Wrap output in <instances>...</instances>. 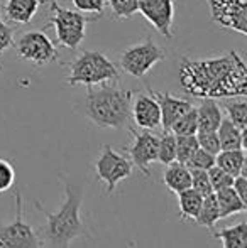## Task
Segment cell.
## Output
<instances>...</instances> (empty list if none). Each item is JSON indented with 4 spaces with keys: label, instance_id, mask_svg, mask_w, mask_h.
<instances>
[{
    "label": "cell",
    "instance_id": "836d02e7",
    "mask_svg": "<svg viewBox=\"0 0 247 248\" xmlns=\"http://www.w3.org/2000/svg\"><path fill=\"white\" fill-rule=\"evenodd\" d=\"M16 183V169L5 159H0V193H5Z\"/></svg>",
    "mask_w": 247,
    "mask_h": 248
},
{
    "label": "cell",
    "instance_id": "277c9868",
    "mask_svg": "<svg viewBox=\"0 0 247 248\" xmlns=\"http://www.w3.org/2000/svg\"><path fill=\"white\" fill-rule=\"evenodd\" d=\"M120 79L119 69L100 51H85L69 62L68 85L99 86L105 83H117Z\"/></svg>",
    "mask_w": 247,
    "mask_h": 248
},
{
    "label": "cell",
    "instance_id": "f546056e",
    "mask_svg": "<svg viewBox=\"0 0 247 248\" xmlns=\"http://www.w3.org/2000/svg\"><path fill=\"white\" fill-rule=\"evenodd\" d=\"M190 174H191V187H193L197 193H200L201 196H208V194L214 193L207 170L190 169Z\"/></svg>",
    "mask_w": 247,
    "mask_h": 248
},
{
    "label": "cell",
    "instance_id": "d4e9b609",
    "mask_svg": "<svg viewBox=\"0 0 247 248\" xmlns=\"http://www.w3.org/2000/svg\"><path fill=\"white\" fill-rule=\"evenodd\" d=\"M169 132H173L175 135H197V132H198L197 108L191 107L190 110L185 111V113L171 125Z\"/></svg>",
    "mask_w": 247,
    "mask_h": 248
},
{
    "label": "cell",
    "instance_id": "9a60e30c",
    "mask_svg": "<svg viewBox=\"0 0 247 248\" xmlns=\"http://www.w3.org/2000/svg\"><path fill=\"white\" fill-rule=\"evenodd\" d=\"M44 0H7L2 14L9 22L29 24L36 17L39 5Z\"/></svg>",
    "mask_w": 247,
    "mask_h": 248
},
{
    "label": "cell",
    "instance_id": "d6a6232c",
    "mask_svg": "<svg viewBox=\"0 0 247 248\" xmlns=\"http://www.w3.org/2000/svg\"><path fill=\"white\" fill-rule=\"evenodd\" d=\"M60 2V0H56ZM73 5L76 7L78 12L83 14H92V16H100L105 12V0H71Z\"/></svg>",
    "mask_w": 247,
    "mask_h": 248
},
{
    "label": "cell",
    "instance_id": "4fadbf2b",
    "mask_svg": "<svg viewBox=\"0 0 247 248\" xmlns=\"http://www.w3.org/2000/svg\"><path fill=\"white\" fill-rule=\"evenodd\" d=\"M131 118L134 120L135 127L141 130H156L161 127V110L151 93H139L132 98Z\"/></svg>",
    "mask_w": 247,
    "mask_h": 248
},
{
    "label": "cell",
    "instance_id": "5bb4252c",
    "mask_svg": "<svg viewBox=\"0 0 247 248\" xmlns=\"http://www.w3.org/2000/svg\"><path fill=\"white\" fill-rule=\"evenodd\" d=\"M148 92L151 93L152 96L156 98L159 105V110H161V127L163 130H169L171 125L181 117L185 111L190 110L193 107L190 100L185 98H176L173 96L171 93H163V92H156V90L149 88L148 86Z\"/></svg>",
    "mask_w": 247,
    "mask_h": 248
},
{
    "label": "cell",
    "instance_id": "30bf717a",
    "mask_svg": "<svg viewBox=\"0 0 247 248\" xmlns=\"http://www.w3.org/2000/svg\"><path fill=\"white\" fill-rule=\"evenodd\" d=\"M132 135V142L125 147V154L131 159L132 166L139 169V172L146 177L151 176V166L158 162V142L159 137L151 130H135L129 125Z\"/></svg>",
    "mask_w": 247,
    "mask_h": 248
},
{
    "label": "cell",
    "instance_id": "d6986e66",
    "mask_svg": "<svg viewBox=\"0 0 247 248\" xmlns=\"http://www.w3.org/2000/svg\"><path fill=\"white\" fill-rule=\"evenodd\" d=\"M217 135L220 142V150L246 149V132L239 130L229 118H222L217 128Z\"/></svg>",
    "mask_w": 247,
    "mask_h": 248
},
{
    "label": "cell",
    "instance_id": "8992f818",
    "mask_svg": "<svg viewBox=\"0 0 247 248\" xmlns=\"http://www.w3.org/2000/svg\"><path fill=\"white\" fill-rule=\"evenodd\" d=\"M14 47L22 61L33 62L34 66H48L60 61L54 43L44 31L34 29L20 34L19 39L14 41Z\"/></svg>",
    "mask_w": 247,
    "mask_h": 248
},
{
    "label": "cell",
    "instance_id": "2e32d148",
    "mask_svg": "<svg viewBox=\"0 0 247 248\" xmlns=\"http://www.w3.org/2000/svg\"><path fill=\"white\" fill-rule=\"evenodd\" d=\"M224 113L220 105L215 98H201V103L197 107L198 132H217Z\"/></svg>",
    "mask_w": 247,
    "mask_h": 248
},
{
    "label": "cell",
    "instance_id": "44dd1931",
    "mask_svg": "<svg viewBox=\"0 0 247 248\" xmlns=\"http://www.w3.org/2000/svg\"><path fill=\"white\" fill-rule=\"evenodd\" d=\"M214 236L222 242L224 248H247V225L241 221L237 225L215 230Z\"/></svg>",
    "mask_w": 247,
    "mask_h": 248
},
{
    "label": "cell",
    "instance_id": "1f68e13d",
    "mask_svg": "<svg viewBox=\"0 0 247 248\" xmlns=\"http://www.w3.org/2000/svg\"><path fill=\"white\" fill-rule=\"evenodd\" d=\"M197 142L198 147L214 154V155L220 152V142H218L217 132H197Z\"/></svg>",
    "mask_w": 247,
    "mask_h": 248
},
{
    "label": "cell",
    "instance_id": "7a4b0ae2",
    "mask_svg": "<svg viewBox=\"0 0 247 248\" xmlns=\"http://www.w3.org/2000/svg\"><path fill=\"white\" fill-rule=\"evenodd\" d=\"M65 201L58 211L51 213L36 199V206L46 218L44 226L39 230L43 248H69L75 238H88L90 233L82 218L83 189L76 187L65 177Z\"/></svg>",
    "mask_w": 247,
    "mask_h": 248
},
{
    "label": "cell",
    "instance_id": "7402d4cb",
    "mask_svg": "<svg viewBox=\"0 0 247 248\" xmlns=\"http://www.w3.org/2000/svg\"><path fill=\"white\" fill-rule=\"evenodd\" d=\"M176 196H178L180 218H181L183 221H195L198 216V211H200L203 196H201L200 193H197L193 187L181 191V193H178Z\"/></svg>",
    "mask_w": 247,
    "mask_h": 248
},
{
    "label": "cell",
    "instance_id": "4dcf8cb0",
    "mask_svg": "<svg viewBox=\"0 0 247 248\" xmlns=\"http://www.w3.org/2000/svg\"><path fill=\"white\" fill-rule=\"evenodd\" d=\"M207 172H208V179H210V184H212V189H214V193H215V191H218V189H224V187L232 186V183H234V177H232L231 174L225 172L224 169H220L218 166L210 167Z\"/></svg>",
    "mask_w": 247,
    "mask_h": 248
},
{
    "label": "cell",
    "instance_id": "4316f807",
    "mask_svg": "<svg viewBox=\"0 0 247 248\" xmlns=\"http://www.w3.org/2000/svg\"><path fill=\"white\" fill-rule=\"evenodd\" d=\"M197 149V135H176V162H181L186 166V162Z\"/></svg>",
    "mask_w": 247,
    "mask_h": 248
},
{
    "label": "cell",
    "instance_id": "603a6c76",
    "mask_svg": "<svg viewBox=\"0 0 247 248\" xmlns=\"http://www.w3.org/2000/svg\"><path fill=\"white\" fill-rule=\"evenodd\" d=\"M220 221V213H218V202L217 198H215V193L208 194V196H203V201H201L200 211H198V216L195 219V223L203 228H214L217 223Z\"/></svg>",
    "mask_w": 247,
    "mask_h": 248
},
{
    "label": "cell",
    "instance_id": "d590c367",
    "mask_svg": "<svg viewBox=\"0 0 247 248\" xmlns=\"http://www.w3.org/2000/svg\"><path fill=\"white\" fill-rule=\"evenodd\" d=\"M232 187H234V191L237 193V196L247 204V177H246V174H241V176L234 177Z\"/></svg>",
    "mask_w": 247,
    "mask_h": 248
},
{
    "label": "cell",
    "instance_id": "ffe728a7",
    "mask_svg": "<svg viewBox=\"0 0 247 248\" xmlns=\"http://www.w3.org/2000/svg\"><path fill=\"white\" fill-rule=\"evenodd\" d=\"M215 198H217V202H218L220 219H225V218H229V216L239 215V213H244L247 209V204L237 196V193H235L232 186L215 191Z\"/></svg>",
    "mask_w": 247,
    "mask_h": 248
},
{
    "label": "cell",
    "instance_id": "7c38bea8",
    "mask_svg": "<svg viewBox=\"0 0 247 248\" xmlns=\"http://www.w3.org/2000/svg\"><path fill=\"white\" fill-rule=\"evenodd\" d=\"M137 12L166 39H173L175 0H139Z\"/></svg>",
    "mask_w": 247,
    "mask_h": 248
},
{
    "label": "cell",
    "instance_id": "83f0119b",
    "mask_svg": "<svg viewBox=\"0 0 247 248\" xmlns=\"http://www.w3.org/2000/svg\"><path fill=\"white\" fill-rule=\"evenodd\" d=\"M115 19H131L137 14L139 0H105Z\"/></svg>",
    "mask_w": 247,
    "mask_h": 248
},
{
    "label": "cell",
    "instance_id": "8d00e7d4",
    "mask_svg": "<svg viewBox=\"0 0 247 248\" xmlns=\"http://www.w3.org/2000/svg\"><path fill=\"white\" fill-rule=\"evenodd\" d=\"M3 71V64H2V61H0V73Z\"/></svg>",
    "mask_w": 247,
    "mask_h": 248
},
{
    "label": "cell",
    "instance_id": "cb8c5ba5",
    "mask_svg": "<svg viewBox=\"0 0 247 248\" xmlns=\"http://www.w3.org/2000/svg\"><path fill=\"white\" fill-rule=\"evenodd\" d=\"M176 160V135L169 130H163V135H159L158 142V162L168 164Z\"/></svg>",
    "mask_w": 247,
    "mask_h": 248
},
{
    "label": "cell",
    "instance_id": "3957f363",
    "mask_svg": "<svg viewBox=\"0 0 247 248\" xmlns=\"http://www.w3.org/2000/svg\"><path fill=\"white\" fill-rule=\"evenodd\" d=\"M134 92L119 88L115 83L86 86L85 115L100 128H124L131 124Z\"/></svg>",
    "mask_w": 247,
    "mask_h": 248
},
{
    "label": "cell",
    "instance_id": "e0dca14e",
    "mask_svg": "<svg viewBox=\"0 0 247 248\" xmlns=\"http://www.w3.org/2000/svg\"><path fill=\"white\" fill-rule=\"evenodd\" d=\"M163 183L166 184L171 193L178 194L185 189H190L191 187V174L190 169L181 162H171L166 166L165 176H163Z\"/></svg>",
    "mask_w": 247,
    "mask_h": 248
},
{
    "label": "cell",
    "instance_id": "ac0fdd59",
    "mask_svg": "<svg viewBox=\"0 0 247 248\" xmlns=\"http://www.w3.org/2000/svg\"><path fill=\"white\" fill-rule=\"evenodd\" d=\"M215 166L224 169L232 177L246 174V150L244 149L220 150L215 155Z\"/></svg>",
    "mask_w": 247,
    "mask_h": 248
},
{
    "label": "cell",
    "instance_id": "484cf974",
    "mask_svg": "<svg viewBox=\"0 0 247 248\" xmlns=\"http://www.w3.org/2000/svg\"><path fill=\"white\" fill-rule=\"evenodd\" d=\"M225 111H227V118L239 128V130L246 132L247 128V103L244 98L234 100L231 103H225Z\"/></svg>",
    "mask_w": 247,
    "mask_h": 248
},
{
    "label": "cell",
    "instance_id": "52a82bcc",
    "mask_svg": "<svg viewBox=\"0 0 247 248\" xmlns=\"http://www.w3.org/2000/svg\"><path fill=\"white\" fill-rule=\"evenodd\" d=\"M16 198V218L9 225H0V248H43L39 230H34L24 218L22 196L19 191Z\"/></svg>",
    "mask_w": 247,
    "mask_h": 248
},
{
    "label": "cell",
    "instance_id": "6da1fadb",
    "mask_svg": "<svg viewBox=\"0 0 247 248\" xmlns=\"http://www.w3.org/2000/svg\"><path fill=\"white\" fill-rule=\"evenodd\" d=\"M180 83L195 98H244L247 95V66L237 51L218 58L180 61Z\"/></svg>",
    "mask_w": 247,
    "mask_h": 248
},
{
    "label": "cell",
    "instance_id": "9c48e42d",
    "mask_svg": "<svg viewBox=\"0 0 247 248\" xmlns=\"http://www.w3.org/2000/svg\"><path fill=\"white\" fill-rule=\"evenodd\" d=\"M134 172L131 159L124 154L117 152L112 145L103 144L99 160L95 164V174L105 184V194L110 196L117 189L120 181L127 179Z\"/></svg>",
    "mask_w": 247,
    "mask_h": 248
},
{
    "label": "cell",
    "instance_id": "5b68a950",
    "mask_svg": "<svg viewBox=\"0 0 247 248\" xmlns=\"http://www.w3.org/2000/svg\"><path fill=\"white\" fill-rule=\"evenodd\" d=\"M44 2H49V9L53 16H51L48 26L54 27L58 44L66 49L76 51L82 46L86 36V24L99 20L100 16L90 17L83 12H78V10L63 9L56 0H44Z\"/></svg>",
    "mask_w": 247,
    "mask_h": 248
},
{
    "label": "cell",
    "instance_id": "8fae6325",
    "mask_svg": "<svg viewBox=\"0 0 247 248\" xmlns=\"http://www.w3.org/2000/svg\"><path fill=\"white\" fill-rule=\"evenodd\" d=\"M210 19L220 27L246 36L247 34V0H207Z\"/></svg>",
    "mask_w": 247,
    "mask_h": 248
},
{
    "label": "cell",
    "instance_id": "ba28073f",
    "mask_svg": "<svg viewBox=\"0 0 247 248\" xmlns=\"http://www.w3.org/2000/svg\"><path fill=\"white\" fill-rule=\"evenodd\" d=\"M166 59V51L161 49L152 41V37H146V41L137 43L120 52L119 64L127 75L134 78H144L158 62Z\"/></svg>",
    "mask_w": 247,
    "mask_h": 248
},
{
    "label": "cell",
    "instance_id": "f1b7e54d",
    "mask_svg": "<svg viewBox=\"0 0 247 248\" xmlns=\"http://www.w3.org/2000/svg\"><path fill=\"white\" fill-rule=\"evenodd\" d=\"M215 166V155L207 150L200 149L198 147L195 150V154L190 157V160L186 162V167L188 169H203V170H208L210 167Z\"/></svg>",
    "mask_w": 247,
    "mask_h": 248
},
{
    "label": "cell",
    "instance_id": "e575fe53",
    "mask_svg": "<svg viewBox=\"0 0 247 248\" xmlns=\"http://www.w3.org/2000/svg\"><path fill=\"white\" fill-rule=\"evenodd\" d=\"M9 47H14V29L3 20L2 2H0V54Z\"/></svg>",
    "mask_w": 247,
    "mask_h": 248
}]
</instances>
